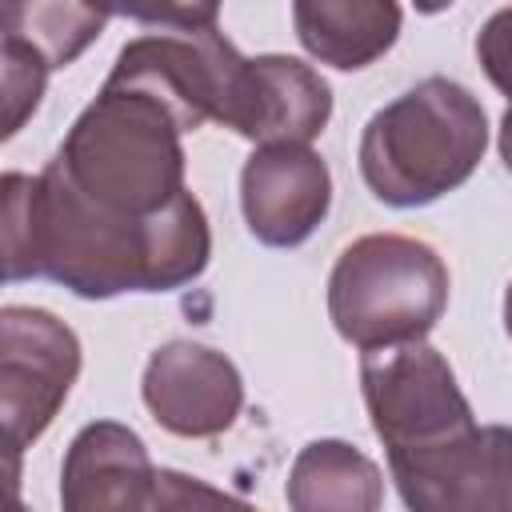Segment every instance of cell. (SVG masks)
Here are the masks:
<instances>
[{
    "label": "cell",
    "instance_id": "1",
    "mask_svg": "<svg viewBox=\"0 0 512 512\" xmlns=\"http://www.w3.org/2000/svg\"><path fill=\"white\" fill-rule=\"evenodd\" d=\"M4 280L48 276L80 300L124 292H176L204 276L212 228L204 204L184 192L148 220L92 208L52 164L40 176L4 172Z\"/></svg>",
    "mask_w": 512,
    "mask_h": 512
},
{
    "label": "cell",
    "instance_id": "2",
    "mask_svg": "<svg viewBox=\"0 0 512 512\" xmlns=\"http://www.w3.org/2000/svg\"><path fill=\"white\" fill-rule=\"evenodd\" d=\"M180 136L184 128L160 100L104 84L72 120L48 164L92 208L124 220H148L188 192Z\"/></svg>",
    "mask_w": 512,
    "mask_h": 512
},
{
    "label": "cell",
    "instance_id": "3",
    "mask_svg": "<svg viewBox=\"0 0 512 512\" xmlns=\"http://www.w3.org/2000/svg\"><path fill=\"white\" fill-rule=\"evenodd\" d=\"M488 148V112L472 88L424 76L376 108L360 132L356 164L368 192L388 208H424L468 184Z\"/></svg>",
    "mask_w": 512,
    "mask_h": 512
},
{
    "label": "cell",
    "instance_id": "4",
    "mask_svg": "<svg viewBox=\"0 0 512 512\" xmlns=\"http://www.w3.org/2000/svg\"><path fill=\"white\" fill-rule=\"evenodd\" d=\"M448 264L404 232L352 240L328 272V320L356 352L428 340L448 308Z\"/></svg>",
    "mask_w": 512,
    "mask_h": 512
},
{
    "label": "cell",
    "instance_id": "5",
    "mask_svg": "<svg viewBox=\"0 0 512 512\" xmlns=\"http://www.w3.org/2000/svg\"><path fill=\"white\" fill-rule=\"evenodd\" d=\"M128 16L136 24H148L152 32L128 40L116 52V64L104 84L160 100L184 132H196L208 120L220 124L232 80L244 64V56L220 32V8L192 4Z\"/></svg>",
    "mask_w": 512,
    "mask_h": 512
},
{
    "label": "cell",
    "instance_id": "6",
    "mask_svg": "<svg viewBox=\"0 0 512 512\" xmlns=\"http://www.w3.org/2000/svg\"><path fill=\"white\" fill-rule=\"evenodd\" d=\"M360 396L388 456L440 444L476 424L452 364L428 340L360 352Z\"/></svg>",
    "mask_w": 512,
    "mask_h": 512
},
{
    "label": "cell",
    "instance_id": "7",
    "mask_svg": "<svg viewBox=\"0 0 512 512\" xmlns=\"http://www.w3.org/2000/svg\"><path fill=\"white\" fill-rule=\"evenodd\" d=\"M80 336L48 308H0V416L8 456L32 448L80 376Z\"/></svg>",
    "mask_w": 512,
    "mask_h": 512
},
{
    "label": "cell",
    "instance_id": "8",
    "mask_svg": "<svg viewBox=\"0 0 512 512\" xmlns=\"http://www.w3.org/2000/svg\"><path fill=\"white\" fill-rule=\"evenodd\" d=\"M388 472L408 512H512V428L472 424L440 444L392 452Z\"/></svg>",
    "mask_w": 512,
    "mask_h": 512
},
{
    "label": "cell",
    "instance_id": "9",
    "mask_svg": "<svg viewBox=\"0 0 512 512\" xmlns=\"http://www.w3.org/2000/svg\"><path fill=\"white\" fill-rule=\"evenodd\" d=\"M140 400L164 432L180 440H212L236 424L244 380L224 352L196 340H168L144 364Z\"/></svg>",
    "mask_w": 512,
    "mask_h": 512
},
{
    "label": "cell",
    "instance_id": "10",
    "mask_svg": "<svg viewBox=\"0 0 512 512\" xmlns=\"http://www.w3.org/2000/svg\"><path fill=\"white\" fill-rule=\"evenodd\" d=\"M332 120L328 80L300 56L264 52L244 56L220 124L244 136L252 148L264 144H312Z\"/></svg>",
    "mask_w": 512,
    "mask_h": 512
},
{
    "label": "cell",
    "instance_id": "11",
    "mask_svg": "<svg viewBox=\"0 0 512 512\" xmlns=\"http://www.w3.org/2000/svg\"><path fill=\"white\" fill-rule=\"evenodd\" d=\"M332 208V172L312 144H264L240 168V212L268 248L304 244Z\"/></svg>",
    "mask_w": 512,
    "mask_h": 512
},
{
    "label": "cell",
    "instance_id": "12",
    "mask_svg": "<svg viewBox=\"0 0 512 512\" xmlns=\"http://www.w3.org/2000/svg\"><path fill=\"white\" fill-rule=\"evenodd\" d=\"M160 468L120 420L84 424L64 448L60 512H152Z\"/></svg>",
    "mask_w": 512,
    "mask_h": 512
},
{
    "label": "cell",
    "instance_id": "13",
    "mask_svg": "<svg viewBox=\"0 0 512 512\" xmlns=\"http://www.w3.org/2000/svg\"><path fill=\"white\" fill-rule=\"evenodd\" d=\"M400 4L392 0H296L292 28L300 48L340 72L380 60L400 36Z\"/></svg>",
    "mask_w": 512,
    "mask_h": 512
},
{
    "label": "cell",
    "instance_id": "14",
    "mask_svg": "<svg viewBox=\"0 0 512 512\" xmlns=\"http://www.w3.org/2000/svg\"><path fill=\"white\" fill-rule=\"evenodd\" d=\"M288 512H380L384 472L348 440H308L284 480Z\"/></svg>",
    "mask_w": 512,
    "mask_h": 512
},
{
    "label": "cell",
    "instance_id": "15",
    "mask_svg": "<svg viewBox=\"0 0 512 512\" xmlns=\"http://www.w3.org/2000/svg\"><path fill=\"white\" fill-rule=\"evenodd\" d=\"M108 8H92V4H4L0 20L4 32L28 40L48 64L68 68L108 24Z\"/></svg>",
    "mask_w": 512,
    "mask_h": 512
},
{
    "label": "cell",
    "instance_id": "16",
    "mask_svg": "<svg viewBox=\"0 0 512 512\" xmlns=\"http://www.w3.org/2000/svg\"><path fill=\"white\" fill-rule=\"evenodd\" d=\"M0 68H4V92H0L4 96V140H12L24 128V120L40 108L52 64L28 40L4 32L0 36Z\"/></svg>",
    "mask_w": 512,
    "mask_h": 512
},
{
    "label": "cell",
    "instance_id": "17",
    "mask_svg": "<svg viewBox=\"0 0 512 512\" xmlns=\"http://www.w3.org/2000/svg\"><path fill=\"white\" fill-rule=\"evenodd\" d=\"M152 512H260V508L200 480V476H188L180 468H160Z\"/></svg>",
    "mask_w": 512,
    "mask_h": 512
},
{
    "label": "cell",
    "instance_id": "18",
    "mask_svg": "<svg viewBox=\"0 0 512 512\" xmlns=\"http://www.w3.org/2000/svg\"><path fill=\"white\" fill-rule=\"evenodd\" d=\"M476 60L492 80V88L508 96V108H512V4L496 8L476 32Z\"/></svg>",
    "mask_w": 512,
    "mask_h": 512
},
{
    "label": "cell",
    "instance_id": "19",
    "mask_svg": "<svg viewBox=\"0 0 512 512\" xmlns=\"http://www.w3.org/2000/svg\"><path fill=\"white\" fill-rule=\"evenodd\" d=\"M496 148H500L504 168L512 172V108H504V116H500V128H496Z\"/></svg>",
    "mask_w": 512,
    "mask_h": 512
},
{
    "label": "cell",
    "instance_id": "20",
    "mask_svg": "<svg viewBox=\"0 0 512 512\" xmlns=\"http://www.w3.org/2000/svg\"><path fill=\"white\" fill-rule=\"evenodd\" d=\"M504 332H508V340H512V284L504 288Z\"/></svg>",
    "mask_w": 512,
    "mask_h": 512
},
{
    "label": "cell",
    "instance_id": "21",
    "mask_svg": "<svg viewBox=\"0 0 512 512\" xmlns=\"http://www.w3.org/2000/svg\"><path fill=\"white\" fill-rule=\"evenodd\" d=\"M8 512H28V508L20 504V496H8Z\"/></svg>",
    "mask_w": 512,
    "mask_h": 512
}]
</instances>
